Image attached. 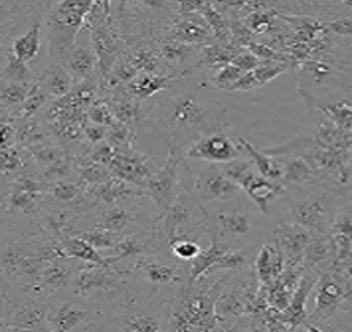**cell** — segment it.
<instances>
[{
    "mask_svg": "<svg viewBox=\"0 0 352 332\" xmlns=\"http://www.w3.org/2000/svg\"><path fill=\"white\" fill-rule=\"evenodd\" d=\"M188 80L146 100L148 125L165 140L171 153L183 155L199 138L226 130V110L221 103L203 93V83L191 87Z\"/></svg>",
    "mask_w": 352,
    "mask_h": 332,
    "instance_id": "obj_1",
    "label": "cell"
},
{
    "mask_svg": "<svg viewBox=\"0 0 352 332\" xmlns=\"http://www.w3.org/2000/svg\"><path fill=\"white\" fill-rule=\"evenodd\" d=\"M286 206L291 223L307 228L313 233L327 234L338 214L349 205L342 186L326 183L306 191H286Z\"/></svg>",
    "mask_w": 352,
    "mask_h": 332,
    "instance_id": "obj_2",
    "label": "cell"
},
{
    "mask_svg": "<svg viewBox=\"0 0 352 332\" xmlns=\"http://www.w3.org/2000/svg\"><path fill=\"white\" fill-rule=\"evenodd\" d=\"M130 293L131 283L126 271L118 269L117 266L88 264L78 267L67 296L90 304L111 306L128 301Z\"/></svg>",
    "mask_w": 352,
    "mask_h": 332,
    "instance_id": "obj_3",
    "label": "cell"
},
{
    "mask_svg": "<svg viewBox=\"0 0 352 332\" xmlns=\"http://www.w3.org/2000/svg\"><path fill=\"white\" fill-rule=\"evenodd\" d=\"M157 230L168 251L176 239H196L203 231L208 233L205 206L193 191L182 186L166 213L160 216Z\"/></svg>",
    "mask_w": 352,
    "mask_h": 332,
    "instance_id": "obj_4",
    "label": "cell"
},
{
    "mask_svg": "<svg viewBox=\"0 0 352 332\" xmlns=\"http://www.w3.org/2000/svg\"><path fill=\"white\" fill-rule=\"evenodd\" d=\"M211 205H214L211 210L205 206L210 238L239 247V241L263 228L258 219V213L261 211L256 213L251 208H248L246 203L239 199V196L231 201L211 203Z\"/></svg>",
    "mask_w": 352,
    "mask_h": 332,
    "instance_id": "obj_5",
    "label": "cell"
},
{
    "mask_svg": "<svg viewBox=\"0 0 352 332\" xmlns=\"http://www.w3.org/2000/svg\"><path fill=\"white\" fill-rule=\"evenodd\" d=\"M155 299L113 304L108 314L103 329L125 331V332H157L170 329L171 299L151 302ZM102 329V331H103Z\"/></svg>",
    "mask_w": 352,
    "mask_h": 332,
    "instance_id": "obj_6",
    "label": "cell"
},
{
    "mask_svg": "<svg viewBox=\"0 0 352 332\" xmlns=\"http://www.w3.org/2000/svg\"><path fill=\"white\" fill-rule=\"evenodd\" d=\"M219 166L228 178L238 183L239 188L245 191L248 198L254 203L256 208L264 216L271 214V203L286 196V186L281 181H273V179L263 176L256 170L250 158L241 157L233 159V162L223 163Z\"/></svg>",
    "mask_w": 352,
    "mask_h": 332,
    "instance_id": "obj_7",
    "label": "cell"
},
{
    "mask_svg": "<svg viewBox=\"0 0 352 332\" xmlns=\"http://www.w3.org/2000/svg\"><path fill=\"white\" fill-rule=\"evenodd\" d=\"M307 111L321 115L352 137V88L306 91L299 90Z\"/></svg>",
    "mask_w": 352,
    "mask_h": 332,
    "instance_id": "obj_8",
    "label": "cell"
},
{
    "mask_svg": "<svg viewBox=\"0 0 352 332\" xmlns=\"http://www.w3.org/2000/svg\"><path fill=\"white\" fill-rule=\"evenodd\" d=\"M130 276L142 279L146 284H151L155 289L160 287H185L188 284V276L183 274L179 264L173 261L170 256L158 253H143L131 261Z\"/></svg>",
    "mask_w": 352,
    "mask_h": 332,
    "instance_id": "obj_9",
    "label": "cell"
},
{
    "mask_svg": "<svg viewBox=\"0 0 352 332\" xmlns=\"http://www.w3.org/2000/svg\"><path fill=\"white\" fill-rule=\"evenodd\" d=\"M62 0H2V45H9L22 34V27L45 20Z\"/></svg>",
    "mask_w": 352,
    "mask_h": 332,
    "instance_id": "obj_10",
    "label": "cell"
},
{
    "mask_svg": "<svg viewBox=\"0 0 352 332\" xmlns=\"http://www.w3.org/2000/svg\"><path fill=\"white\" fill-rule=\"evenodd\" d=\"M344 287H346V276L341 269L333 267L322 273L313 289V309L307 314V321L327 322L324 329H329V322L334 321L336 314L341 313Z\"/></svg>",
    "mask_w": 352,
    "mask_h": 332,
    "instance_id": "obj_11",
    "label": "cell"
},
{
    "mask_svg": "<svg viewBox=\"0 0 352 332\" xmlns=\"http://www.w3.org/2000/svg\"><path fill=\"white\" fill-rule=\"evenodd\" d=\"M183 155L168 153L165 165L158 168V171L148 179L145 186V193L155 206L158 208L160 216H163L175 201L176 195L179 191V181H182V168H183Z\"/></svg>",
    "mask_w": 352,
    "mask_h": 332,
    "instance_id": "obj_12",
    "label": "cell"
},
{
    "mask_svg": "<svg viewBox=\"0 0 352 332\" xmlns=\"http://www.w3.org/2000/svg\"><path fill=\"white\" fill-rule=\"evenodd\" d=\"M191 191L203 205H208V203L231 201V199L238 198L243 190L238 183H234L223 173L221 166L210 163L193 175Z\"/></svg>",
    "mask_w": 352,
    "mask_h": 332,
    "instance_id": "obj_13",
    "label": "cell"
},
{
    "mask_svg": "<svg viewBox=\"0 0 352 332\" xmlns=\"http://www.w3.org/2000/svg\"><path fill=\"white\" fill-rule=\"evenodd\" d=\"M72 261H75V259L54 258L47 261L43 269L40 271L38 278L35 279V283L23 293L43 299L62 298L63 293L69 294L70 284L78 269Z\"/></svg>",
    "mask_w": 352,
    "mask_h": 332,
    "instance_id": "obj_14",
    "label": "cell"
},
{
    "mask_svg": "<svg viewBox=\"0 0 352 332\" xmlns=\"http://www.w3.org/2000/svg\"><path fill=\"white\" fill-rule=\"evenodd\" d=\"M245 157L243 155L241 146L238 142H233L225 131H216V133L206 135V137L199 138L193 145H190L183 151V158L185 159H196V162L205 163H216V165H223V163L233 162Z\"/></svg>",
    "mask_w": 352,
    "mask_h": 332,
    "instance_id": "obj_15",
    "label": "cell"
},
{
    "mask_svg": "<svg viewBox=\"0 0 352 332\" xmlns=\"http://www.w3.org/2000/svg\"><path fill=\"white\" fill-rule=\"evenodd\" d=\"M108 168L113 176L125 179V181L142 188V190H145L148 179L158 171V166L155 165L153 159L133 150V146L128 148V150L115 151V157Z\"/></svg>",
    "mask_w": 352,
    "mask_h": 332,
    "instance_id": "obj_16",
    "label": "cell"
},
{
    "mask_svg": "<svg viewBox=\"0 0 352 332\" xmlns=\"http://www.w3.org/2000/svg\"><path fill=\"white\" fill-rule=\"evenodd\" d=\"M276 158L283 166L281 183L286 186V191L296 193L331 183L301 155H283Z\"/></svg>",
    "mask_w": 352,
    "mask_h": 332,
    "instance_id": "obj_17",
    "label": "cell"
},
{
    "mask_svg": "<svg viewBox=\"0 0 352 332\" xmlns=\"http://www.w3.org/2000/svg\"><path fill=\"white\" fill-rule=\"evenodd\" d=\"M62 63L67 67V70L70 71L77 83L98 78V58L95 54L94 43H91L90 30L87 27H83L80 32L77 42L74 43V47L65 55Z\"/></svg>",
    "mask_w": 352,
    "mask_h": 332,
    "instance_id": "obj_18",
    "label": "cell"
},
{
    "mask_svg": "<svg viewBox=\"0 0 352 332\" xmlns=\"http://www.w3.org/2000/svg\"><path fill=\"white\" fill-rule=\"evenodd\" d=\"M314 233L296 223H279L273 231V238L281 247L286 264L284 266H304V254Z\"/></svg>",
    "mask_w": 352,
    "mask_h": 332,
    "instance_id": "obj_19",
    "label": "cell"
},
{
    "mask_svg": "<svg viewBox=\"0 0 352 332\" xmlns=\"http://www.w3.org/2000/svg\"><path fill=\"white\" fill-rule=\"evenodd\" d=\"M163 35L168 38L178 40V42H185L196 47H205L216 40L213 30L210 29V25H208V22L201 14L179 15L168 27V30Z\"/></svg>",
    "mask_w": 352,
    "mask_h": 332,
    "instance_id": "obj_20",
    "label": "cell"
},
{
    "mask_svg": "<svg viewBox=\"0 0 352 332\" xmlns=\"http://www.w3.org/2000/svg\"><path fill=\"white\" fill-rule=\"evenodd\" d=\"M190 77V75L183 74H171V75H163V74H148V71H140V74L133 80L126 83L125 87L120 88L122 91H125L130 97L142 100H151L162 91L170 90L176 83L182 82L183 78Z\"/></svg>",
    "mask_w": 352,
    "mask_h": 332,
    "instance_id": "obj_21",
    "label": "cell"
},
{
    "mask_svg": "<svg viewBox=\"0 0 352 332\" xmlns=\"http://www.w3.org/2000/svg\"><path fill=\"white\" fill-rule=\"evenodd\" d=\"M100 98H103L108 103V107L113 111L117 122L126 123V125H131L135 128L142 125V123H146L148 125L146 102L130 97V95H126L122 90L100 95Z\"/></svg>",
    "mask_w": 352,
    "mask_h": 332,
    "instance_id": "obj_22",
    "label": "cell"
},
{
    "mask_svg": "<svg viewBox=\"0 0 352 332\" xmlns=\"http://www.w3.org/2000/svg\"><path fill=\"white\" fill-rule=\"evenodd\" d=\"M284 264H286V259H284L281 247L273 238L271 241L264 243L254 256L256 279L261 283L263 287L271 286L283 274Z\"/></svg>",
    "mask_w": 352,
    "mask_h": 332,
    "instance_id": "obj_23",
    "label": "cell"
},
{
    "mask_svg": "<svg viewBox=\"0 0 352 332\" xmlns=\"http://www.w3.org/2000/svg\"><path fill=\"white\" fill-rule=\"evenodd\" d=\"M37 82L54 100L67 97L75 87V78L62 62H50L45 65V69L38 74Z\"/></svg>",
    "mask_w": 352,
    "mask_h": 332,
    "instance_id": "obj_24",
    "label": "cell"
},
{
    "mask_svg": "<svg viewBox=\"0 0 352 332\" xmlns=\"http://www.w3.org/2000/svg\"><path fill=\"white\" fill-rule=\"evenodd\" d=\"M60 246H62L65 258L78 259L87 264H98V266H115L117 264V259L113 256L100 254L97 247L91 246L90 243L77 234L65 236L60 239Z\"/></svg>",
    "mask_w": 352,
    "mask_h": 332,
    "instance_id": "obj_25",
    "label": "cell"
},
{
    "mask_svg": "<svg viewBox=\"0 0 352 332\" xmlns=\"http://www.w3.org/2000/svg\"><path fill=\"white\" fill-rule=\"evenodd\" d=\"M45 20H37L25 32L14 38L9 49L15 57L23 60V62H32L38 57L40 45H42V37L45 35Z\"/></svg>",
    "mask_w": 352,
    "mask_h": 332,
    "instance_id": "obj_26",
    "label": "cell"
},
{
    "mask_svg": "<svg viewBox=\"0 0 352 332\" xmlns=\"http://www.w3.org/2000/svg\"><path fill=\"white\" fill-rule=\"evenodd\" d=\"M230 247L234 246L219 241V239L211 238V245L205 247V250H201V253L190 263V267H188V284H195L196 281H199L203 276H208L211 267L225 256V253Z\"/></svg>",
    "mask_w": 352,
    "mask_h": 332,
    "instance_id": "obj_27",
    "label": "cell"
},
{
    "mask_svg": "<svg viewBox=\"0 0 352 332\" xmlns=\"http://www.w3.org/2000/svg\"><path fill=\"white\" fill-rule=\"evenodd\" d=\"M241 47H236L233 43H226V42H214L208 43V45L201 47V52H199V60L196 63V69H206V70H218L221 67L228 65L234 60L236 55L239 54Z\"/></svg>",
    "mask_w": 352,
    "mask_h": 332,
    "instance_id": "obj_28",
    "label": "cell"
},
{
    "mask_svg": "<svg viewBox=\"0 0 352 332\" xmlns=\"http://www.w3.org/2000/svg\"><path fill=\"white\" fill-rule=\"evenodd\" d=\"M34 158L23 146L15 145L0 150V171H2V181H10L19 175L25 173L32 168Z\"/></svg>",
    "mask_w": 352,
    "mask_h": 332,
    "instance_id": "obj_29",
    "label": "cell"
},
{
    "mask_svg": "<svg viewBox=\"0 0 352 332\" xmlns=\"http://www.w3.org/2000/svg\"><path fill=\"white\" fill-rule=\"evenodd\" d=\"M238 145L241 146L243 155L253 162V165L256 166V170H258L259 173H261L263 176H266V178L273 179V181H281L283 166H281V163H279L278 158L271 157V155L266 153L264 150L263 151L258 150L253 143H250L246 138H243V137H238Z\"/></svg>",
    "mask_w": 352,
    "mask_h": 332,
    "instance_id": "obj_30",
    "label": "cell"
},
{
    "mask_svg": "<svg viewBox=\"0 0 352 332\" xmlns=\"http://www.w3.org/2000/svg\"><path fill=\"white\" fill-rule=\"evenodd\" d=\"M14 125L17 128V143L23 148L40 145V143L54 142L55 140L52 128L45 126V123H43L42 120L35 117L19 120V122H14Z\"/></svg>",
    "mask_w": 352,
    "mask_h": 332,
    "instance_id": "obj_31",
    "label": "cell"
},
{
    "mask_svg": "<svg viewBox=\"0 0 352 332\" xmlns=\"http://www.w3.org/2000/svg\"><path fill=\"white\" fill-rule=\"evenodd\" d=\"M52 100V97L43 90L42 87L38 85V82L35 83L34 88H32L30 95L27 97L25 102L22 105H19L14 110L7 111V113H2V122H19V120H25V118H32L42 110L43 107L47 105Z\"/></svg>",
    "mask_w": 352,
    "mask_h": 332,
    "instance_id": "obj_32",
    "label": "cell"
},
{
    "mask_svg": "<svg viewBox=\"0 0 352 332\" xmlns=\"http://www.w3.org/2000/svg\"><path fill=\"white\" fill-rule=\"evenodd\" d=\"M2 80L17 83H37L38 75L30 70L29 63L15 57L9 47H2Z\"/></svg>",
    "mask_w": 352,
    "mask_h": 332,
    "instance_id": "obj_33",
    "label": "cell"
},
{
    "mask_svg": "<svg viewBox=\"0 0 352 332\" xmlns=\"http://www.w3.org/2000/svg\"><path fill=\"white\" fill-rule=\"evenodd\" d=\"M113 178V173L110 171V168L103 163L95 162L90 157H80L77 158V179L80 186L88 188L95 185H102V183L108 181V179Z\"/></svg>",
    "mask_w": 352,
    "mask_h": 332,
    "instance_id": "obj_34",
    "label": "cell"
},
{
    "mask_svg": "<svg viewBox=\"0 0 352 332\" xmlns=\"http://www.w3.org/2000/svg\"><path fill=\"white\" fill-rule=\"evenodd\" d=\"M35 83H17V82H3L0 90V103H2V113L14 110L25 102L30 95Z\"/></svg>",
    "mask_w": 352,
    "mask_h": 332,
    "instance_id": "obj_35",
    "label": "cell"
},
{
    "mask_svg": "<svg viewBox=\"0 0 352 332\" xmlns=\"http://www.w3.org/2000/svg\"><path fill=\"white\" fill-rule=\"evenodd\" d=\"M201 15L205 17L208 25H210V29L213 30L214 38L218 40V42L231 43L230 20H228L226 15L223 14V12L219 10L218 7L211 2V0H208V2L205 3V7H203V10H201Z\"/></svg>",
    "mask_w": 352,
    "mask_h": 332,
    "instance_id": "obj_36",
    "label": "cell"
},
{
    "mask_svg": "<svg viewBox=\"0 0 352 332\" xmlns=\"http://www.w3.org/2000/svg\"><path fill=\"white\" fill-rule=\"evenodd\" d=\"M253 247H230L225 256L211 267L208 276L218 273V271H245L251 263L250 251Z\"/></svg>",
    "mask_w": 352,
    "mask_h": 332,
    "instance_id": "obj_37",
    "label": "cell"
},
{
    "mask_svg": "<svg viewBox=\"0 0 352 332\" xmlns=\"http://www.w3.org/2000/svg\"><path fill=\"white\" fill-rule=\"evenodd\" d=\"M49 198L57 203H62V205L75 206L78 210L80 201L83 198V186H80L74 179L52 183L49 188Z\"/></svg>",
    "mask_w": 352,
    "mask_h": 332,
    "instance_id": "obj_38",
    "label": "cell"
},
{
    "mask_svg": "<svg viewBox=\"0 0 352 332\" xmlns=\"http://www.w3.org/2000/svg\"><path fill=\"white\" fill-rule=\"evenodd\" d=\"M27 151L30 153V157L34 158V162L37 163V165L43 168L54 165V163H57L58 159L65 158L67 155H69V151L65 150L62 145H60L58 142H47V143H40V145H34V146H29L25 148Z\"/></svg>",
    "mask_w": 352,
    "mask_h": 332,
    "instance_id": "obj_39",
    "label": "cell"
},
{
    "mask_svg": "<svg viewBox=\"0 0 352 332\" xmlns=\"http://www.w3.org/2000/svg\"><path fill=\"white\" fill-rule=\"evenodd\" d=\"M72 234H77L80 238H83L85 241L90 243L91 246L97 247L98 251L111 250V247L117 245L123 236L120 233H115V231L103 230V228H98V226H90L87 228V230H77Z\"/></svg>",
    "mask_w": 352,
    "mask_h": 332,
    "instance_id": "obj_40",
    "label": "cell"
},
{
    "mask_svg": "<svg viewBox=\"0 0 352 332\" xmlns=\"http://www.w3.org/2000/svg\"><path fill=\"white\" fill-rule=\"evenodd\" d=\"M74 173H77V157L74 155H67L65 158L58 159L54 165L43 168L42 176L50 183L57 181H69V179H74Z\"/></svg>",
    "mask_w": 352,
    "mask_h": 332,
    "instance_id": "obj_41",
    "label": "cell"
},
{
    "mask_svg": "<svg viewBox=\"0 0 352 332\" xmlns=\"http://www.w3.org/2000/svg\"><path fill=\"white\" fill-rule=\"evenodd\" d=\"M135 137H137V128L126 123L115 122L107 128V142L118 151L133 146Z\"/></svg>",
    "mask_w": 352,
    "mask_h": 332,
    "instance_id": "obj_42",
    "label": "cell"
},
{
    "mask_svg": "<svg viewBox=\"0 0 352 332\" xmlns=\"http://www.w3.org/2000/svg\"><path fill=\"white\" fill-rule=\"evenodd\" d=\"M243 75H245V71L241 69H238L233 63H228V65L213 71V75L208 80V85H213L214 88H219V90H228Z\"/></svg>",
    "mask_w": 352,
    "mask_h": 332,
    "instance_id": "obj_43",
    "label": "cell"
},
{
    "mask_svg": "<svg viewBox=\"0 0 352 332\" xmlns=\"http://www.w3.org/2000/svg\"><path fill=\"white\" fill-rule=\"evenodd\" d=\"M203 247L195 241V239H176L170 245V254L178 261H188L191 263L193 259L201 253Z\"/></svg>",
    "mask_w": 352,
    "mask_h": 332,
    "instance_id": "obj_44",
    "label": "cell"
},
{
    "mask_svg": "<svg viewBox=\"0 0 352 332\" xmlns=\"http://www.w3.org/2000/svg\"><path fill=\"white\" fill-rule=\"evenodd\" d=\"M87 117L91 123H97V125H102L107 128L117 122V120H115L113 111L110 110V107H108V103L103 98H98L97 102L91 103L90 108L87 110Z\"/></svg>",
    "mask_w": 352,
    "mask_h": 332,
    "instance_id": "obj_45",
    "label": "cell"
},
{
    "mask_svg": "<svg viewBox=\"0 0 352 332\" xmlns=\"http://www.w3.org/2000/svg\"><path fill=\"white\" fill-rule=\"evenodd\" d=\"M316 15H329L331 19L352 15V0H319Z\"/></svg>",
    "mask_w": 352,
    "mask_h": 332,
    "instance_id": "obj_46",
    "label": "cell"
},
{
    "mask_svg": "<svg viewBox=\"0 0 352 332\" xmlns=\"http://www.w3.org/2000/svg\"><path fill=\"white\" fill-rule=\"evenodd\" d=\"M115 148L110 145V143L107 142H102V143H98V145H95V146H91L90 148V151H88V155L87 157H90L91 159H95V162H98V163H103V165H110L111 163V159H113V157H115Z\"/></svg>",
    "mask_w": 352,
    "mask_h": 332,
    "instance_id": "obj_47",
    "label": "cell"
},
{
    "mask_svg": "<svg viewBox=\"0 0 352 332\" xmlns=\"http://www.w3.org/2000/svg\"><path fill=\"white\" fill-rule=\"evenodd\" d=\"M83 135H85V142L88 145L95 146L107 140V126L97 125V123H91L90 120H88L85 126H83Z\"/></svg>",
    "mask_w": 352,
    "mask_h": 332,
    "instance_id": "obj_48",
    "label": "cell"
},
{
    "mask_svg": "<svg viewBox=\"0 0 352 332\" xmlns=\"http://www.w3.org/2000/svg\"><path fill=\"white\" fill-rule=\"evenodd\" d=\"M231 63H233V65L238 67V69H241V70L245 71V74H246V71L254 70L256 67L261 65L263 60L256 57L254 54H251V52L248 50V49H245V50L239 52L238 55H236L234 60H233V62H231Z\"/></svg>",
    "mask_w": 352,
    "mask_h": 332,
    "instance_id": "obj_49",
    "label": "cell"
},
{
    "mask_svg": "<svg viewBox=\"0 0 352 332\" xmlns=\"http://www.w3.org/2000/svg\"><path fill=\"white\" fill-rule=\"evenodd\" d=\"M208 0H176L179 15H195L201 14L203 7Z\"/></svg>",
    "mask_w": 352,
    "mask_h": 332,
    "instance_id": "obj_50",
    "label": "cell"
},
{
    "mask_svg": "<svg viewBox=\"0 0 352 332\" xmlns=\"http://www.w3.org/2000/svg\"><path fill=\"white\" fill-rule=\"evenodd\" d=\"M0 131H2V148H10L19 145L17 143V128L12 122L0 123Z\"/></svg>",
    "mask_w": 352,
    "mask_h": 332,
    "instance_id": "obj_51",
    "label": "cell"
},
{
    "mask_svg": "<svg viewBox=\"0 0 352 332\" xmlns=\"http://www.w3.org/2000/svg\"><path fill=\"white\" fill-rule=\"evenodd\" d=\"M341 313L352 319V283L346 278V287H344V296L341 301Z\"/></svg>",
    "mask_w": 352,
    "mask_h": 332,
    "instance_id": "obj_52",
    "label": "cell"
},
{
    "mask_svg": "<svg viewBox=\"0 0 352 332\" xmlns=\"http://www.w3.org/2000/svg\"><path fill=\"white\" fill-rule=\"evenodd\" d=\"M342 190L347 196V201H349V205L352 206V183H351V185H344Z\"/></svg>",
    "mask_w": 352,
    "mask_h": 332,
    "instance_id": "obj_53",
    "label": "cell"
},
{
    "mask_svg": "<svg viewBox=\"0 0 352 332\" xmlns=\"http://www.w3.org/2000/svg\"><path fill=\"white\" fill-rule=\"evenodd\" d=\"M342 273H344V276H346V278L349 279V281L352 283V263H349L346 267H344Z\"/></svg>",
    "mask_w": 352,
    "mask_h": 332,
    "instance_id": "obj_54",
    "label": "cell"
},
{
    "mask_svg": "<svg viewBox=\"0 0 352 332\" xmlns=\"http://www.w3.org/2000/svg\"><path fill=\"white\" fill-rule=\"evenodd\" d=\"M347 150H349V153H351V159H352V137L349 138V143H347Z\"/></svg>",
    "mask_w": 352,
    "mask_h": 332,
    "instance_id": "obj_55",
    "label": "cell"
},
{
    "mask_svg": "<svg viewBox=\"0 0 352 332\" xmlns=\"http://www.w3.org/2000/svg\"><path fill=\"white\" fill-rule=\"evenodd\" d=\"M105 2H111V0H105Z\"/></svg>",
    "mask_w": 352,
    "mask_h": 332,
    "instance_id": "obj_56",
    "label": "cell"
},
{
    "mask_svg": "<svg viewBox=\"0 0 352 332\" xmlns=\"http://www.w3.org/2000/svg\"><path fill=\"white\" fill-rule=\"evenodd\" d=\"M351 47H352V43H351Z\"/></svg>",
    "mask_w": 352,
    "mask_h": 332,
    "instance_id": "obj_57",
    "label": "cell"
}]
</instances>
